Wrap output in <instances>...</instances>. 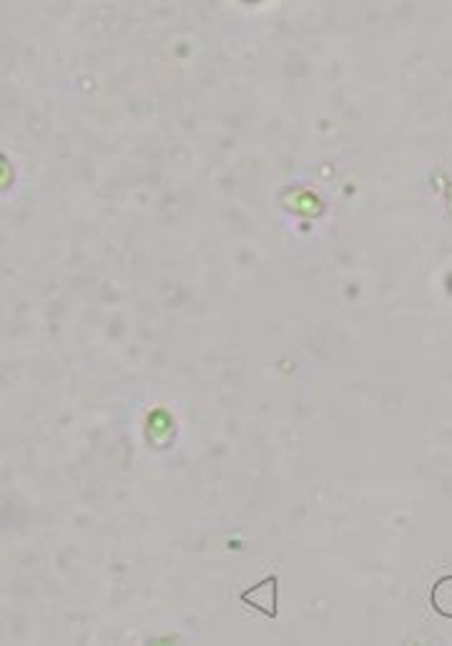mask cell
<instances>
[{"instance_id": "cell-1", "label": "cell", "mask_w": 452, "mask_h": 646, "mask_svg": "<svg viewBox=\"0 0 452 646\" xmlns=\"http://www.w3.org/2000/svg\"><path fill=\"white\" fill-rule=\"evenodd\" d=\"M432 609L438 611L440 617L452 619V576L440 578L438 584L432 586Z\"/></svg>"}]
</instances>
